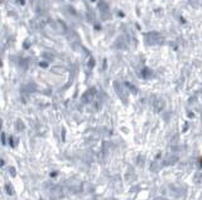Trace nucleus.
I'll use <instances>...</instances> for the list:
<instances>
[{
  "mask_svg": "<svg viewBox=\"0 0 202 200\" xmlns=\"http://www.w3.org/2000/svg\"><path fill=\"white\" fill-rule=\"evenodd\" d=\"M5 190H6V194L8 195H14L15 194V191H14V188L10 185V184H5Z\"/></svg>",
  "mask_w": 202,
  "mask_h": 200,
  "instance_id": "obj_1",
  "label": "nucleus"
},
{
  "mask_svg": "<svg viewBox=\"0 0 202 200\" xmlns=\"http://www.w3.org/2000/svg\"><path fill=\"white\" fill-rule=\"evenodd\" d=\"M9 171H10V174H11V176H13V177L17 175V174H15V169H14V167H10V170H9Z\"/></svg>",
  "mask_w": 202,
  "mask_h": 200,
  "instance_id": "obj_2",
  "label": "nucleus"
},
{
  "mask_svg": "<svg viewBox=\"0 0 202 200\" xmlns=\"http://www.w3.org/2000/svg\"><path fill=\"white\" fill-rule=\"evenodd\" d=\"M201 166H202V160H201Z\"/></svg>",
  "mask_w": 202,
  "mask_h": 200,
  "instance_id": "obj_3",
  "label": "nucleus"
}]
</instances>
